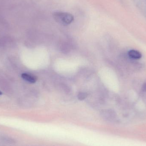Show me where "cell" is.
<instances>
[{
  "instance_id": "cell-1",
  "label": "cell",
  "mask_w": 146,
  "mask_h": 146,
  "mask_svg": "<svg viewBox=\"0 0 146 146\" xmlns=\"http://www.w3.org/2000/svg\"><path fill=\"white\" fill-rule=\"evenodd\" d=\"M53 16L57 23L63 26L70 25L74 20V16L67 12H55L53 13Z\"/></svg>"
},
{
  "instance_id": "cell-2",
  "label": "cell",
  "mask_w": 146,
  "mask_h": 146,
  "mask_svg": "<svg viewBox=\"0 0 146 146\" xmlns=\"http://www.w3.org/2000/svg\"><path fill=\"white\" fill-rule=\"evenodd\" d=\"M128 56L130 59L133 60H139L142 57L140 52L135 50H131L128 52Z\"/></svg>"
},
{
  "instance_id": "cell-3",
  "label": "cell",
  "mask_w": 146,
  "mask_h": 146,
  "mask_svg": "<svg viewBox=\"0 0 146 146\" xmlns=\"http://www.w3.org/2000/svg\"><path fill=\"white\" fill-rule=\"evenodd\" d=\"M21 77L26 81L32 83H35L37 81V78L36 76L26 73L22 74Z\"/></svg>"
},
{
  "instance_id": "cell-4",
  "label": "cell",
  "mask_w": 146,
  "mask_h": 146,
  "mask_svg": "<svg viewBox=\"0 0 146 146\" xmlns=\"http://www.w3.org/2000/svg\"><path fill=\"white\" fill-rule=\"evenodd\" d=\"M141 94L143 99L146 101V80L141 87Z\"/></svg>"
},
{
  "instance_id": "cell-5",
  "label": "cell",
  "mask_w": 146,
  "mask_h": 146,
  "mask_svg": "<svg viewBox=\"0 0 146 146\" xmlns=\"http://www.w3.org/2000/svg\"><path fill=\"white\" fill-rule=\"evenodd\" d=\"M87 96L88 94L86 93L81 92H80L78 94L77 97H78V98L79 100H84L86 98H87Z\"/></svg>"
},
{
  "instance_id": "cell-6",
  "label": "cell",
  "mask_w": 146,
  "mask_h": 146,
  "mask_svg": "<svg viewBox=\"0 0 146 146\" xmlns=\"http://www.w3.org/2000/svg\"><path fill=\"white\" fill-rule=\"evenodd\" d=\"M2 94V93L1 92H0V95H1V94Z\"/></svg>"
}]
</instances>
